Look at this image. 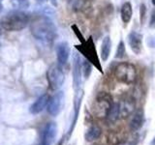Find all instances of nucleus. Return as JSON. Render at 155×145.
<instances>
[{
    "label": "nucleus",
    "instance_id": "nucleus-1",
    "mask_svg": "<svg viewBox=\"0 0 155 145\" xmlns=\"http://www.w3.org/2000/svg\"><path fill=\"white\" fill-rule=\"evenodd\" d=\"M31 33L37 40L51 43L56 38V27L50 18L45 16L36 18L31 23Z\"/></svg>",
    "mask_w": 155,
    "mask_h": 145
},
{
    "label": "nucleus",
    "instance_id": "nucleus-2",
    "mask_svg": "<svg viewBox=\"0 0 155 145\" xmlns=\"http://www.w3.org/2000/svg\"><path fill=\"white\" fill-rule=\"evenodd\" d=\"M113 105L114 101L111 96L106 92H100L96 96L93 105H92V112L95 117L99 119L108 118Z\"/></svg>",
    "mask_w": 155,
    "mask_h": 145
},
{
    "label": "nucleus",
    "instance_id": "nucleus-3",
    "mask_svg": "<svg viewBox=\"0 0 155 145\" xmlns=\"http://www.w3.org/2000/svg\"><path fill=\"white\" fill-rule=\"evenodd\" d=\"M29 22L26 14L21 12H13L5 16L1 21V26L8 31H19L25 28Z\"/></svg>",
    "mask_w": 155,
    "mask_h": 145
},
{
    "label": "nucleus",
    "instance_id": "nucleus-4",
    "mask_svg": "<svg viewBox=\"0 0 155 145\" xmlns=\"http://www.w3.org/2000/svg\"><path fill=\"white\" fill-rule=\"evenodd\" d=\"M114 77L122 83L132 84L137 79V69L129 62L119 63L114 69Z\"/></svg>",
    "mask_w": 155,
    "mask_h": 145
},
{
    "label": "nucleus",
    "instance_id": "nucleus-5",
    "mask_svg": "<svg viewBox=\"0 0 155 145\" xmlns=\"http://www.w3.org/2000/svg\"><path fill=\"white\" fill-rule=\"evenodd\" d=\"M76 47L79 50V51L81 53V54H84V56L91 63L92 65L95 66V68H97L101 72H103L101 63H100L98 55H97V51H96L95 45H94L92 37H89L88 40L85 41L84 44H81V45L76 46Z\"/></svg>",
    "mask_w": 155,
    "mask_h": 145
},
{
    "label": "nucleus",
    "instance_id": "nucleus-6",
    "mask_svg": "<svg viewBox=\"0 0 155 145\" xmlns=\"http://www.w3.org/2000/svg\"><path fill=\"white\" fill-rule=\"evenodd\" d=\"M47 79L51 88L52 90H57L60 88L64 82V72H62L61 68L58 65H52L48 68L47 72Z\"/></svg>",
    "mask_w": 155,
    "mask_h": 145
},
{
    "label": "nucleus",
    "instance_id": "nucleus-7",
    "mask_svg": "<svg viewBox=\"0 0 155 145\" xmlns=\"http://www.w3.org/2000/svg\"><path fill=\"white\" fill-rule=\"evenodd\" d=\"M63 105H64V93L59 91L51 96L47 105L48 112L51 116H57L61 112Z\"/></svg>",
    "mask_w": 155,
    "mask_h": 145
},
{
    "label": "nucleus",
    "instance_id": "nucleus-8",
    "mask_svg": "<svg viewBox=\"0 0 155 145\" xmlns=\"http://www.w3.org/2000/svg\"><path fill=\"white\" fill-rule=\"evenodd\" d=\"M118 108H119V118L124 119L132 115L135 111L136 104L135 100L131 97H125L120 102H118Z\"/></svg>",
    "mask_w": 155,
    "mask_h": 145
},
{
    "label": "nucleus",
    "instance_id": "nucleus-9",
    "mask_svg": "<svg viewBox=\"0 0 155 145\" xmlns=\"http://www.w3.org/2000/svg\"><path fill=\"white\" fill-rule=\"evenodd\" d=\"M81 58L79 54H75L74 56V64H73V83H74V89L76 91L80 90L81 83Z\"/></svg>",
    "mask_w": 155,
    "mask_h": 145
},
{
    "label": "nucleus",
    "instance_id": "nucleus-10",
    "mask_svg": "<svg viewBox=\"0 0 155 145\" xmlns=\"http://www.w3.org/2000/svg\"><path fill=\"white\" fill-rule=\"evenodd\" d=\"M57 134V127L55 123H48L43 130L42 145H51Z\"/></svg>",
    "mask_w": 155,
    "mask_h": 145
},
{
    "label": "nucleus",
    "instance_id": "nucleus-11",
    "mask_svg": "<svg viewBox=\"0 0 155 145\" xmlns=\"http://www.w3.org/2000/svg\"><path fill=\"white\" fill-rule=\"evenodd\" d=\"M127 140V134L123 130H110L107 135V142L109 145H122Z\"/></svg>",
    "mask_w": 155,
    "mask_h": 145
},
{
    "label": "nucleus",
    "instance_id": "nucleus-12",
    "mask_svg": "<svg viewBox=\"0 0 155 145\" xmlns=\"http://www.w3.org/2000/svg\"><path fill=\"white\" fill-rule=\"evenodd\" d=\"M128 43L131 50L136 54H140L143 47V35L137 31H132L128 35Z\"/></svg>",
    "mask_w": 155,
    "mask_h": 145
},
{
    "label": "nucleus",
    "instance_id": "nucleus-13",
    "mask_svg": "<svg viewBox=\"0 0 155 145\" xmlns=\"http://www.w3.org/2000/svg\"><path fill=\"white\" fill-rule=\"evenodd\" d=\"M56 55L57 61L60 65L67 63L70 56V47L66 42H61L56 46Z\"/></svg>",
    "mask_w": 155,
    "mask_h": 145
},
{
    "label": "nucleus",
    "instance_id": "nucleus-14",
    "mask_svg": "<svg viewBox=\"0 0 155 145\" xmlns=\"http://www.w3.org/2000/svg\"><path fill=\"white\" fill-rule=\"evenodd\" d=\"M143 122H144V116H143V109H139V110L134 111V113L132 114V117H131L130 122H129L131 130L137 132V130H139L143 127Z\"/></svg>",
    "mask_w": 155,
    "mask_h": 145
},
{
    "label": "nucleus",
    "instance_id": "nucleus-15",
    "mask_svg": "<svg viewBox=\"0 0 155 145\" xmlns=\"http://www.w3.org/2000/svg\"><path fill=\"white\" fill-rule=\"evenodd\" d=\"M78 93L76 95V98H75V104H74V119L72 121V124H71V127L69 129V135L73 133V130H74L76 123H77V120L78 117H79V113H80V108H81V100H82V97H84V93H82L81 90L77 91Z\"/></svg>",
    "mask_w": 155,
    "mask_h": 145
},
{
    "label": "nucleus",
    "instance_id": "nucleus-16",
    "mask_svg": "<svg viewBox=\"0 0 155 145\" xmlns=\"http://www.w3.org/2000/svg\"><path fill=\"white\" fill-rule=\"evenodd\" d=\"M48 100H50V98H48V96L47 94L42 95L40 98L37 99V101H35V103L30 106V112L32 114H39L40 112H42L48 105Z\"/></svg>",
    "mask_w": 155,
    "mask_h": 145
},
{
    "label": "nucleus",
    "instance_id": "nucleus-17",
    "mask_svg": "<svg viewBox=\"0 0 155 145\" xmlns=\"http://www.w3.org/2000/svg\"><path fill=\"white\" fill-rule=\"evenodd\" d=\"M102 134V130L98 125H91L88 127V129L86 130V132L84 134V138L87 142H92L95 140L99 139Z\"/></svg>",
    "mask_w": 155,
    "mask_h": 145
},
{
    "label": "nucleus",
    "instance_id": "nucleus-18",
    "mask_svg": "<svg viewBox=\"0 0 155 145\" xmlns=\"http://www.w3.org/2000/svg\"><path fill=\"white\" fill-rule=\"evenodd\" d=\"M111 50V41L110 38L109 36H106L103 39V42H102V46H101V58L103 59V61H107L110 56Z\"/></svg>",
    "mask_w": 155,
    "mask_h": 145
},
{
    "label": "nucleus",
    "instance_id": "nucleus-19",
    "mask_svg": "<svg viewBox=\"0 0 155 145\" xmlns=\"http://www.w3.org/2000/svg\"><path fill=\"white\" fill-rule=\"evenodd\" d=\"M132 14H133V9L132 5L130 2H126L123 4V6L121 7V19L124 23L127 24L131 18H132Z\"/></svg>",
    "mask_w": 155,
    "mask_h": 145
},
{
    "label": "nucleus",
    "instance_id": "nucleus-20",
    "mask_svg": "<svg viewBox=\"0 0 155 145\" xmlns=\"http://www.w3.org/2000/svg\"><path fill=\"white\" fill-rule=\"evenodd\" d=\"M12 6L15 9H27L29 7V3L28 0H12L11 1Z\"/></svg>",
    "mask_w": 155,
    "mask_h": 145
},
{
    "label": "nucleus",
    "instance_id": "nucleus-21",
    "mask_svg": "<svg viewBox=\"0 0 155 145\" xmlns=\"http://www.w3.org/2000/svg\"><path fill=\"white\" fill-rule=\"evenodd\" d=\"M126 50H125V46L123 41H120L119 45L116 48V53H115V58H123L125 56Z\"/></svg>",
    "mask_w": 155,
    "mask_h": 145
},
{
    "label": "nucleus",
    "instance_id": "nucleus-22",
    "mask_svg": "<svg viewBox=\"0 0 155 145\" xmlns=\"http://www.w3.org/2000/svg\"><path fill=\"white\" fill-rule=\"evenodd\" d=\"M82 69H84V75L85 76V79H88L91 72V63L88 60L84 61V65H82Z\"/></svg>",
    "mask_w": 155,
    "mask_h": 145
},
{
    "label": "nucleus",
    "instance_id": "nucleus-23",
    "mask_svg": "<svg viewBox=\"0 0 155 145\" xmlns=\"http://www.w3.org/2000/svg\"><path fill=\"white\" fill-rule=\"evenodd\" d=\"M140 23L143 24L145 21V18H147V7H145L144 4L140 5Z\"/></svg>",
    "mask_w": 155,
    "mask_h": 145
},
{
    "label": "nucleus",
    "instance_id": "nucleus-24",
    "mask_svg": "<svg viewBox=\"0 0 155 145\" xmlns=\"http://www.w3.org/2000/svg\"><path fill=\"white\" fill-rule=\"evenodd\" d=\"M72 29H73V31H74V33H75V35L78 37V39L81 41V44H84V42H85V40H84V37L82 36V34L81 33V31H80V29L78 28V26L76 25V24H74V25H72Z\"/></svg>",
    "mask_w": 155,
    "mask_h": 145
},
{
    "label": "nucleus",
    "instance_id": "nucleus-25",
    "mask_svg": "<svg viewBox=\"0 0 155 145\" xmlns=\"http://www.w3.org/2000/svg\"><path fill=\"white\" fill-rule=\"evenodd\" d=\"M150 23H151V26H152V27L155 25V12H154L153 16H152V18H151V21H150Z\"/></svg>",
    "mask_w": 155,
    "mask_h": 145
},
{
    "label": "nucleus",
    "instance_id": "nucleus-26",
    "mask_svg": "<svg viewBox=\"0 0 155 145\" xmlns=\"http://www.w3.org/2000/svg\"><path fill=\"white\" fill-rule=\"evenodd\" d=\"M63 143H64V137H62L59 141L57 142V144L56 145H63Z\"/></svg>",
    "mask_w": 155,
    "mask_h": 145
},
{
    "label": "nucleus",
    "instance_id": "nucleus-27",
    "mask_svg": "<svg viewBox=\"0 0 155 145\" xmlns=\"http://www.w3.org/2000/svg\"><path fill=\"white\" fill-rule=\"evenodd\" d=\"M50 1L51 2V4L53 5V6H57V1H56V0H50Z\"/></svg>",
    "mask_w": 155,
    "mask_h": 145
},
{
    "label": "nucleus",
    "instance_id": "nucleus-28",
    "mask_svg": "<svg viewBox=\"0 0 155 145\" xmlns=\"http://www.w3.org/2000/svg\"><path fill=\"white\" fill-rule=\"evenodd\" d=\"M150 145H155V135H154V137L152 138L151 142H150Z\"/></svg>",
    "mask_w": 155,
    "mask_h": 145
},
{
    "label": "nucleus",
    "instance_id": "nucleus-29",
    "mask_svg": "<svg viewBox=\"0 0 155 145\" xmlns=\"http://www.w3.org/2000/svg\"><path fill=\"white\" fill-rule=\"evenodd\" d=\"M2 8H3V5H2V1L0 0V12L2 11Z\"/></svg>",
    "mask_w": 155,
    "mask_h": 145
},
{
    "label": "nucleus",
    "instance_id": "nucleus-30",
    "mask_svg": "<svg viewBox=\"0 0 155 145\" xmlns=\"http://www.w3.org/2000/svg\"><path fill=\"white\" fill-rule=\"evenodd\" d=\"M37 1H38V2H41V3H42V2H44V1H46V0H37Z\"/></svg>",
    "mask_w": 155,
    "mask_h": 145
},
{
    "label": "nucleus",
    "instance_id": "nucleus-31",
    "mask_svg": "<svg viewBox=\"0 0 155 145\" xmlns=\"http://www.w3.org/2000/svg\"><path fill=\"white\" fill-rule=\"evenodd\" d=\"M152 4H153L154 6H155V0H152Z\"/></svg>",
    "mask_w": 155,
    "mask_h": 145
},
{
    "label": "nucleus",
    "instance_id": "nucleus-32",
    "mask_svg": "<svg viewBox=\"0 0 155 145\" xmlns=\"http://www.w3.org/2000/svg\"><path fill=\"white\" fill-rule=\"evenodd\" d=\"M41 145H42V144H41Z\"/></svg>",
    "mask_w": 155,
    "mask_h": 145
}]
</instances>
